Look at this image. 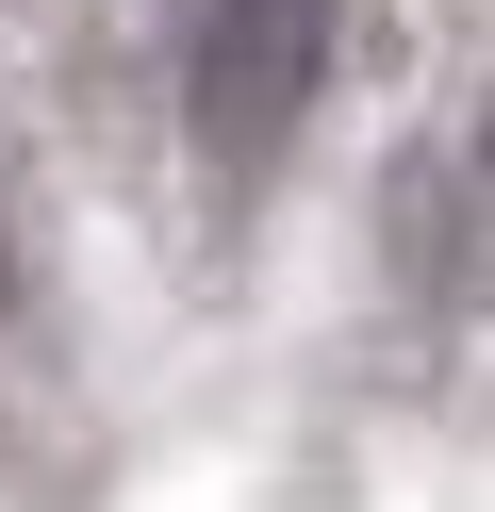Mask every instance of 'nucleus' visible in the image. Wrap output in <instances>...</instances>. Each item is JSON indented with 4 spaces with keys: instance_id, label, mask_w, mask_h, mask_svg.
<instances>
[{
    "instance_id": "1",
    "label": "nucleus",
    "mask_w": 495,
    "mask_h": 512,
    "mask_svg": "<svg viewBox=\"0 0 495 512\" xmlns=\"http://www.w3.org/2000/svg\"><path fill=\"white\" fill-rule=\"evenodd\" d=\"M314 67H330V0H215L198 17V133L248 166V149H281V116L314 100Z\"/></svg>"
}]
</instances>
